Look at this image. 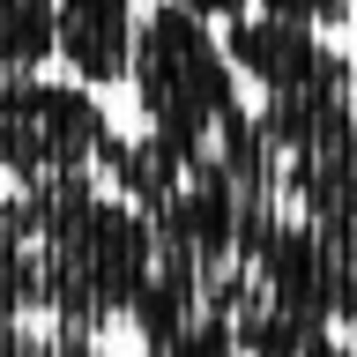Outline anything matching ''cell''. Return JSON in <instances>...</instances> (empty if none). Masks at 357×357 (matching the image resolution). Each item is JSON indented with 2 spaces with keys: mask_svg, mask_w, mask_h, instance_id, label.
Masks as SVG:
<instances>
[{
  "mask_svg": "<svg viewBox=\"0 0 357 357\" xmlns=\"http://www.w3.org/2000/svg\"><path fill=\"white\" fill-rule=\"evenodd\" d=\"M223 52H231L253 105H312V97H350L357 89V60L335 45V30H312V22H290V15H261V8L231 15Z\"/></svg>",
  "mask_w": 357,
  "mask_h": 357,
  "instance_id": "cell-5",
  "label": "cell"
},
{
  "mask_svg": "<svg viewBox=\"0 0 357 357\" xmlns=\"http://www.w3.org/2000/svg\"><path fill=\"white\" fill-rule=\"evenodd\" d=\"M60 60V30H52V0H0V82L45 75Z\"/></svg>",
  "mask_w": 357,
  "mask_h": 357,
  "instance_id": "cell-7",
  "label": "cell"
},
{
  "mask_svg": "<svg viewBox=\"0 0 357 357\" xmlns=\"http://www.w3.org/2000/svg\"><path fill=\"white\" fill-rule=\"evenodd\" d=\"M328 320L342 342H357V268H335V298H328Z\"/></svg>",
  "mask_w": 357,
  "mask_h": 357,
  "instance_id": "cell-11",
  "label": "cell"
},
{
  "mask_svg": "<svg viewBox=\"0 0 357 357\" xmlns=\"http://www.w3.org/2000/svg\"><path fill=\"white\" fill-rule=\"evenodd\" d=\"M22 335V283H15V253H8V223H0V357Z\"/></svg>",
  "mask_w": 357,
  "mask_h": 357,
  "instance_id": "cell-10",
  "label": "cell"
},
{
  "mask_svg": "<svg viewBox=\"0 0 357 357\" xmlns=\"http://www.w3.org/2000/svg\"><path fill=\"white\" fill-rule=\"evenodd\" d=\"M350 60H357V52H350Z\"/></svg>",
  "mask_w": 357,
  "mask_h": 357,
  "instance_id": "cell-15",
  "label": "cell"
},
{
  "mask_svg": "<svg viewBox=\"0 0 357 357\" xmlns=\"http://www.w3.org/2000/svg\"><path fill=\"white\" fill-rule=\"evenodd\" d=\"M52 30H60V67L89 89L127 82L134 38H142V8L134 0H52Z\"/></svg>",
  "mask_w": 357,
  "mask_h": 357,
  "instance_id": "cell-6",
  "label": "cell"
},
{
  "mask_svg": "<svg viewBox=\"0 0 357 357\" xmlns=\"http://www.w3.org/2000/svg\"><path fill=\"white\" fill-rule=\"evenodd\" d=\"M8 357H134L119 335L105 328H60V320H22L15 335V350Z\"/></svg>",
  "mask_w": 357,
  "mask_h": 357,
  "instance_id": "cell-8",
  "label": "cell"
},
{
  "mask_svg": "<svg viewBox=\"0 0 357 357\" xmlns=\"http://www.w3.org/2000/svg\"><path fill=\"white\" fill-rule=\"evenodd\" d=\"M298 357H357V342H342V335H320V342H305V350H298Z\"/></svg>",
  "mask_w": 357,
  "mask_h": 357,
  "instance_id": "cell-14",
  "label": "cell"
},
{
  "mask_svg": "<svg viewBox=\"0 0 357 357\" xmlns=\"http://www.w3.org/2000/svg\"><path fill=\"white\" fill-rule=\"evenodd\" d=\"M178 8H186V15H201V22H231V15H245V0H178Z\"/></svg>",
  "mask_w": 357,
  "mask_h": 357,
  "instance_id": "cell-13",
  "label": "cell"
},
{
  "mask_svg": "<svg viewBox=\"0 0 357 357\" xmlns=\"http://www.w3.org/2000/svg\"><path fill=\"white\" fill-rule=\"evenodd\" d=\"M201 290H208V312L231 335V350H245V357H298L305 342H320L335 328L328 320V298H335L328 253L275 216L245 223L208 261Z\"/></svg>",
  "mask_w": 357,
  "mask_h": 357,
  "instance_id": "cell-2",
  "label": "cell"
},
{
  "mask_svg": "<svg viewBox=\"0 0 357 357\" xmlns=\"http://www.w3.org/2000/svg\"><path fill=\"white\" fill-rule=\"evenodd\" d=\"M164 357H245V350H231V335L208 320L201 335H186V342H178V350H164Z\"/></svg>",
  "mask_w": 357,
  "mask_h": 357,
  "instance_id": "cell-12",
  "label": "cell"
},
{
  "mask_svg": "<svg viewBox=\"0 0 357 357\" xmlns=\"http://www.w3.org/2000/svg\"><path fill=\"white\" fill-rule=\"evenodd\" d=\"M105 97L75 75H22L0 82V194L15 186H60V178H97L112 149Z\"/></svg>",
  "mask_w": 357,
  "mask_h": 357,
  "instance_id": "cell-4",
  "label": "cell"
},
{
  "mask_svg": "<svg viewBox=\"0 0 357 357\" xmlns=\"http://www.w3.org/2000/svg\"><path fill=\"white\" fill-rule=\"evenodd\" d=\"M8 253L22 283V320L60 328H127L142 283L156 275L164 245L149 216L105 178H60V186H15L0 194Z\"/></svg>",
  "mask_w": 357,
  "mask_h": 357,
  "instance_id": "cell-1",
  "label": "cell"
},
{
  "mask_svg": "<svg viewBox=\"0 0 357 357\" xmlns=\"http://www.w3.org/2000/svg\"><path fill=\"white\" fill-rule=\"evenodd\" d=\"M127 89H134L142 127L172 134L186 149L238 156L245 142H253V97H245L238 67L223 52V30L201 22V15H186L178 0H156L149 15H142Z\"/></svg>",
  "mask_w": 357,
  "mask_h": 357,
  "instance_id": "cell-3",
  "label": "cell"
},
{
  "mask_svg": "<svg viewBox=\"0 0 357 357\" xmlns=\"http://www.w3.org/2000/svg\"><path fill=\"white\" fill-rule=\"evenodd\" d=\"M261 15H290V22H312V30H350L357 22V0H245Z\"/></svg>",
  "mask_w": 357,
  "mask_h": 357,
  "instance_id": "cell-9",
  "label": "cell"
}]
</instances>
